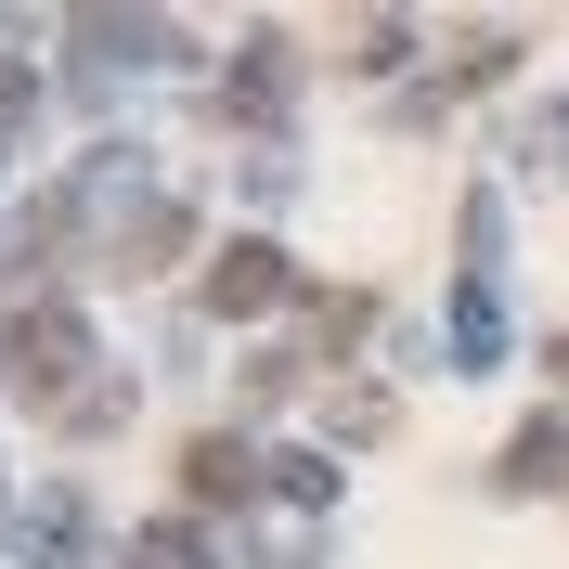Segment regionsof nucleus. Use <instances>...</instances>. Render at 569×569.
I'll use <instances>...</instances> for the list:
<instances>
[{
	"mask_svg": "<svg viewBox=\"0 0 569 569\" xmlns=\"http://www.w3.org/2000/svg\"><path fill=\"white\" fill-rule=\"evenodd\" d=\"M0 376H13V401H52V415H78V376H104V362H91V323L66 311V298H39V311H13L0 323Z\"/></svg>",
	"mask_w": 569,
	"mask_h": 569,
	"instance_id": "nucleus-1",
	"label": "nucleus"
},
{
	"mask_svg": "<svg viewBox=\"0 0 569 569\" xmlns=\"http://www.w3.org/2000/svg\"><path fill=\"white\" fill-rule=\"evenodd\" d=\"M543 376H557V389H569V337H557V350H543Z\"/></svg>",
	"mask_w": 569,
	"mask_h": 569,
	"instance_id": "nucleus-13",
	"label": "nucleus"
},
{
	"mask_svg": "<svg viewBox=\"0 0 569 569\" xmlns=\"http://www.w3.org/2000/svg\"><path fill=\"white\" fill-rule=\"evenodd\" d=\"M272 492H284V505H311V518H323V505H337V453H284V466H272Z\"/></svg>",
	"mask_w": 569,
	"mask_h": 569,
	"instance_id": "nucleus-10",
	"label": "nucleus"
},
{
	"mask_svg": "<svg viewBox=\"0 0 569 569\" xmlns=\"http://www.w3.org/2000/svg\"><path fill=\"white\" fill-rule=\"evenodd\" d=\"M259 479H272V466H259L247 440H233V427H208V440H194V453H181V492H194V505H247Z\"/></svg>",
	"mask_w": 569,
	"mask_h": 569,
	"instance_id": "nucleus-4",
	"label": "nucleus"
},
{
	"mask_svg": "<svg viewBox=\"0 0 569 569\" xmlns=\"http://www.w3.org/2000/svg\"><path fill=\"white\" fill-rule=\"evenodd\" d=\"M130 557H142V569H220V557H208V531H194V518H156V531H142Z\"/></svg>",
	"mask_w": 569,
	"mask_h": 569,
	"instance_id": "nucleus-8",
	"label": "nucleus"
},
{
	"mask_svg": "<svg viewBox=\"0 0 569 569\" xmlns=\"http://www.w3.org/2000/svg\"><path fill=\"white\" fill-rule=\"evenodd\" d=\"M505 66H518V39H505V27H479V39H466V52H453V78H466V91H492Z\"/></svg>",
	"mask_w": 569,
	"mask_h": 569,
	"instance_id": "nucleus-11",
	"label": "nucleus"
},
{
	"mask_svg": "<svg viewBox=\"0 0 569 569\" xmlns=\"http://www.w3.org/2000/svg\"><path fill=\"white\" fill-rule=\"evenodd\" d=\"M362 323H376V298H311V337H323V350H350Z\"/></svg>",
	"mask_w": 569,
	"mask_h": 569,
	"instance_id": "nucleus-12",
	"label": "nucleus"
},
{
	"mask_svg": "<svg viewBox=\"0 0 569 569\" xmlns=\"http://www.w3.org/2000/svg\"><path fill=\"white\" fill-rule=\"evenodd\" d=\"M401 52H415V27H401V13H362V27H350V66H362V78H389Z\"/></svg>",
	"mask_w": 569,
	"mask_h": 569,
	"instance_id": "nucleus-9",
	"label": "nucleus"
},
{
	"mask_svg": "<svg viewBox=\"0 0 569 569\" xmlns=\"http://www.w3.org/2000/svg\"><path fill=\"white\" fill-rule=\"evenodd\" d=\"M78 531H91V518H78V492H39V505H27V543H39L52 569L78 557Z\"/></svg>",
	"mask_w": 569,
	"mask_h": 569,
	"instance_id": "nucleus-7",
	"label": "nucleus"
},
{
	"mask_svg": "<svg viewBox=\"0 0 569 569\" xmlns=\"http://www.w3.org/2000/svg\"><path fill=\"white\" fill-rule=\"evenodd\" d=\"M194 298H208L220 323H247V311H284V298H298V259H284V247H259V233H233V247H220L208 272H194Z\"/></svg>",
	"mask_w": 569,
	"mask_h": 569,
	"instance_id": "nucleus-2",
	"label": "nucleus"
},
{
	"mask_svg": "<svg viewBox=\"0 0 569 569\" xmlns=\"http://www.w3.org/2000/svg\"><path fill=\"white\" fill-rule=\"evenodd\" d=\"M569 479V415H531L518 440H505V466H492V492H518V505H543Z\"/></svg>",
	"mask_w": 569,
	"mask_h": 569,
	"instance_id": "nucleus-3",
	"label": "nucleus"
},
{
	"mask_svg": "<svg viewBox=\"0 0 569 569\" xmlns=\"http://www.w3.org/2000/svg\"><path fill=\"white\" fill-rule=\"evenodd\" d=\"M453 362H466V376H492V362H505V311H492V284H479V272L453 284Z\"/></svg>",
	"mask_w": 569,
	"mask_h": 569,
	"instance_id": "nucleus-5",
	"label": "nucleus"
},
{
	"mask_svg": "<svg viewBox=\"0 0 569 569\" xmlns=\"http://www.w3.org/2000/svg\"><path fill=\"white\" fill-rule=\"evenodd\" d=\"M220 117H284V39H247V78H220Z\"/></svg>",
	"mask_w": 569,
	"mask_h": 569,
	"instance_id": "nucleus-6",
	"label": "nucleus"
}]
</instances>
